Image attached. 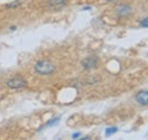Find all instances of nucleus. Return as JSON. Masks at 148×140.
<instances>
[{
	"mask_svg": "<svg viewBox=\"0 0 148 140\" xmlns=\"http://www.w3.org/2000/svg\"><path fill=\"white\" fill-rule=\"evenodd\" d=\"M7 87L9 89H24V88L27 87V82L26 80H24L23 78H19V76H15V78H12L7 81Z\"/></svg>",
	"mask_w": 148,
	"mask_h": 140,
	"instance_id": "obj_2",
	"label": "nucleus"
},
{
	"mask_svg": "<svg viewBox=\"0 0 148 140\" xmlns=\"http://www.w3.org/2000/svg\"><path fill=\"white\" fill-rule=\"evenodd\" d=\"M131 12H132V9H131V7L128 6V5H120V6L116 8V13H117V15L121 16V17L128 16V15L131 14Z\"/></svg>",
	"mask_w": 148,
	"mask_h": 140,
	"instance_id": "obj_5",
	"label": "nucleus"
},
{
	"mask_svg": "<svg viewBox=\"0 0 148 140\" xmlns=\"http://www.w3.org/2000/svg\"><path fill=\"white\" fill-rule=\"evenodd\" d=\"M97 64H98V58L96 56H89V57H87L86 59L82 60V66L86 70H90V69L96 67Z\"/></svg>",
	"mask_w": 148,
	"mask_h": 140,
	"instance_id": "obj_3",
	"label": "nucleus"
},
{
	"mask_svg": "<svg viewBox=\"0 0 148 140\" xmlns=\"http://www.w3.org/2000/svg\"><path fill=\"white\" fill-rule=\"evenodd\" d=\"M80 140H91V139H90L89 137H84V138H81Z\"/></svg>",
	"mask_w": 148,
	"mask_h": 140,
	"instance_id": "obj_11",
	"label": "nucleus"
},
{
	"mask_svg": "<svg viewBox=\"0 0 148 140\" xmlns=\"http://www.w3.org/2000/svg\"><path fill=\"white\" fill-rule=\"evenodd\" d=\"M57 122H59V117H55V119L50 120L49 122L47 123V126H51V125H54V124H56Z\"/></svg>",
	"mask_w": 148,
	"mask_h": 140,
	"instance_id": "obj_8",
	"label": "nucleus"
},
{
	"mask_svg": "<svg viewBox=\"0 0 148 140\" xmlns=\"http://www.w3.org/2000/svg\"><path fill=\"white\" fill-rule=\"evenodd\" d=\"M116 132H117V128L116 126H110V128H107L105 130V136L106 137H111L112 135H114Z\"/></svg>",
	"mask_w": 148,
	"mask_h": 140,
	"instance_id": "obj_7",
	"label": "nucleus"
},
{
	"mask_svg": "<svg viewBox=\"0 0 148 140\" xmlns=\"http://www.w3.org/2000/svg\"><path fill=\"white\" fill-rule=\"evenodd\" d=\"M106 1H114V0H106Z\"/></svg>",
	"mask_w": 148,
	"mask_h": 140,
	"instance_id": "obj_12",
	"label": "nucleus"
},
{
	"mask_svg": "<svg viewBox=\"0 0 148 140\" xmlns=\"http://www.w3.org/2000/svg\"><path fill=\"white\" fill-rule=\"evenodd\" d=\"M34 70L40 75H49L55 72V65L49 60H39L34 65Z\"/></svg>",
	"mask_w": 148,
	"mask_h": 140,
	"instance_id": "obj_1",
	"label": "nucleus"
},
{
	"mask_svg": "<svg viewBox=\"0 0 148 140\" xmlns=\"http://www.w3.org/2000/svg\"><path fill=\"white\" fill-rule=\"evenodd\" d=\"M80 136H81V133H80V132H76V133H73V135H72V138H73V139H77Z\"/></svg>",
	"mask_w": 148,
	"mask_h": 140,
	"instance_id": "obj_10",
	"label": "nucleus"
},
{
	"mask_svg": "<svg viewBox=\"0 0 148 140\" xmlns=\"http://www.w3.org/2000/svg\"><path fill=\"white\" fill-rule=\"evenodd\" d=\"M141 26L143 27H148V17H146V18H144L143 21H141Z\"/></svg>",
	"mask_w": 148,
	"mask_h": 140,
	"instance_id": "obj_9",
	"label": "nucleus"
},
{
	"mask_svg": "<svg viewBox=\"0 0 148 140\" xmlns=\"http://www.w3.org/2000/svg\"><path fill=\"white\" fill-rule=\"evenodd\" d=\"M136 100L138 102V104L143 106L148 105V91L147 90H143V91H139L137 95H136Z\"/></svg>",
	"mask_w": 148,
	"mask_h": 140,
	"instance_id": "obj_4",
	"label": "nucleus"
},
{
	"mask_svg": "<svg viewBox=\"0 0 148 140\" xmlns=\"http://www.w3.org/2000/svg\"><path fill=\"white\" fill-rule=\"evenodd\" d=\"M48 5L51 8L60 9L67 5V0H48Z\"/></svg>",
	"mask_w": 148,
	"mask_h": 140,
	"instance_id": "obj_6",
	"label": "nucleus"
}]
</instances>
